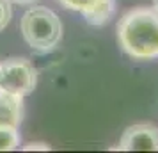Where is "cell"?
Returning a JSON list of instances; mask_svg holds the SVG:
<instances>
[{"label": "cell", "instance_id": "obj_1", "mask_svg": "<svg viewBox=\"0 0 158 153\" xmlns=\"http://www.w3.org/2000/svg\"><path fill=\"white\" fill-rule=\"evenodd\" d=\"M117 41L121 50L133 61H153L158 57V11L155 7H135L117 22Z\"/></svg>", "mask_w": 158, "mask_h": 153}, {"label": "cell", "instance_id": "obj_2", "mask_svg": "<svg viewBox=\"0 0 158 153\" xmlns=\"http://www.w3.org/2000/svg\"><path fill=\"white\" fill-rule=\"evenodd\" d=\"M20 30L25 43L37 53H50L62 39V23L52 9L32 6L23 13Z\"/></svg>", "mask_w": 158, "mask_h": 153}, {"label": "cell", "instance_id": "obj_3", "mask_svg": "<svg viewBox=\"0 0 158 153\" xmlns=\"http://www.w3.org/2000/svg\"><path fill=\"white\" fill-rule=\"evenodd\" d=\"M37 86V70L29 59L11 57L2 62L0 89L18 96H29Z\"/></svg>", "mask_w": 158, "mask_h": 153}, {"label": "cell", "instance_id": "obj_4", "mask_svg": "<svg viewBox=\"0 0 158 153\" xmlns=\"http://www.w3.org/2000/svg\"><path fill=\"white\" fill-rule=\"evenodd\" d=\"M117 150L121 151H158V128L151 123L131 125L123 132Z\"/></svg>", "mask_w": 158, "mask_h": 153}, {"label": "cell", "instance_id": "obj_5", "mask_svg": "<svg viewBox=\"0 0 158 153\" xmlns=\"http://www.w3.org/2000/svg\"><path fill=\"white\" fill-rule=\"evenodd\" d=\"M23 114V96L11 95L0 89V126H20Z\"/></svg>", "mask_w": 158, "mask_h": 153}, {"label": "cell", "instance_id": "obj_6", "mask_svg": "<svg viewBox=\"0 0 158 153\" xmlns=\"http://www.w3.org/2000/svg\"><path fill=\"white\" fill-rule=\"evenodd\" d=\"M114 13H115V0H105V2H101L100 6H96L93 11H89L87 15H84V20L89 25L101 27V25H107L110 22V18L114 16Z\"/></svg>", "mask_w": 158, "mask_h": 153}, {"label": "cell", "instance_id": "obj_7", "mask_svg": "<svg viewBox=\"0 0 158 153\" xmlns=\"http://www.w3.org/2000/svg\"><path fill=\"white\" fill-rule=\"evenodd\" d=\"M22 142L18 126H0V151L18 150Z\"/></svg>", "mask_w": 158, "mask_h": 153}, {"label": "cell", "instance_id": "obj_8", "mask_svg": "<svg viewBox=\"0 0 158 153\" xmlns=\"http://www.w3.org/2000/svg\"><path fill=\"white\" fill-rule=\"evenodd\" d=\"M57 2L62 7L69 9V11H75V13H80L84 16L89 11H93L96 6H100L101 2H105V0H57Z\"/></svg>", "mask_w": 158, "mask_h": 153}, {"label": "cell", "instance_id": "obj_9", "mask_svg": "<svg viewBox=\"0 0 158 153\" xmlns=\"http://www.w3.org/2000/svg\"><path fill=\"white\" fill-rule=\"evenodd\" d=\"M11 16H13V6H11V0H0V32L9 25Z\"/></svg>", "mask_w": 158, "mask_h": 153}, {"label": "cell", "instance_id": "obj_10", "mask_svg": "<svg viewBox=\"0 0 158 153\" xmlns=\"http://www.w3.org/2000/svg\"><path fill=\"white\" fill-rule=\"evenodd\" d=\"M22 150L23 151H37V150H41V151H50L52 146L48 144V142H27Z\"/></svg>", "mask_w": 158, "mask_h": 153}, {"label": "cell", "instance_id": "obj_11", "mask_svg": "<svg viewBox=\"0 0 158 153\" xmlns=\"http://www.w3.org/2000/svg\"><path fill=\"white\" fill-rule=\"evenodd\" d=\"M11 2H16V4H22V6H27V4H34L37 0H11Z\"/></svg>", "mask_w": 158, "mask_h": 153}, {"label": "cell", "instance_id": "obj_12", "mask_svg": "<svg viewBox=\"0 0 158 153\" xmlns=\"http://www.w3.org/2000/svg\"><path fill=\"white\" fill-rule=\"evenodd\" d=\"M153 7H155V9L158 11V0H153Z\"/></svg>", "mask_w": 158, "mask_h": 153}, {"label": "cell", "instance_id": "obj_13", "mask_svg": "<svg viewBox=\"0 0 158 153\" xmlns=\"http://www.w3.org/2000/svg\"><path fill=\"white\" fill-rule=\"evenodd\" d=\"M0 77H2V62H0Z\"/></svg>", "mask_w": 158, "mask_h": 153}]
</instances>
